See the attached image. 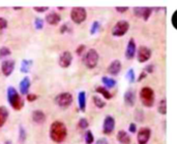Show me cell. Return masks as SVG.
<instances>
[{
  "mask_svg": "<svg viewBox=\"0 0 177 144\" xmlns=\"http://www.w3.org/2000/svg\"><path fill=\"white\" fill-rule=\"evenodd\" d=\"M15 10H22V7H14Z\"/></svg>",
  "mask_w": 177,
  "mask_h": 144,
  "instance_id": "obj_46",
  "label": "cell"
},
{
  "mask_svg": "<svg viewBox=\"0 0 177 144\" xmlns=\"http://www.w3.org/2000/svg\"><path fill=\"white\" fill-rule=\"evenodd\" d=\"M7 21L4 18H0V32L3 31L4 29L7 28Z\"/></svg>",
  "mask_w": 177,
  "mask_h": 144,
  "instance_id": "obj_34",
  "label": "cell"
},
{
  "mask_svg": "<svg viewBox=\"0 0 177 144\" xmlns=\"http://www.w3.org/2000/svg\"><path fill=\"white\" fill-rule=\"evenodd\" d=\"M116 10L118 11V13H120V14H124L125 13V11H128L129 10V7H121V6H117L116 7Z\"/></svg>",
  "mask_w": 177,
  "mask_h": 144,
  "instance_id": "obj_41",
  "label": "cell"
},
{
  "mask_svg": "<svg viewBox=\"0 0 177 144\" xmlns=\"http://www.w3.org/2000/svg\"><path fill=\"white\" fill-rule=\"evenodd\" d=\"M121 70V63L119 60H114L108 67V73L111 75H117Z\"/></svg>",
  "mask_w": 177,
  "mask_h": 144,
  "instance_id": "obj_13",
  "label": "cell"
},
{
  "mask_svg": "<svg viewBox=\"0 0 177 144\" xmlns=\"http://www.w3.org/2000/svg\"><path fill=\"white\" fill-rule=\"evenodd\" d=\"M8 117V110L5 106H0V128L5 125Z\"/></svg>",
  "mask_w": 177,
  "mask_h": 144,
  "instance_id": "obj_21",
  "label": "cell"
},
{
  "mask_svg": "<svg viewBox=\"0 0 177 144\" xmlns=\"http://www.w3.org/2000/svg\"><path fill=\"white\" fill-rule=\"evenodd\" d=\"M94 141V137H93V134L91 131H87L86 134H85V142L86 144H92Z\"/></svg>",
  "mask_w": 177,
  "mask_h": 144,
  "instance_id": "obj_27",
  "label": "cell"
},
{
  "mask_svg": "<svg viewBox=\"0 0 177 144\" xmlns=\"http://www.w3.org/2000/svg\"><path fill=\"white\" fill-rule=\"evenodd\" d=\"M67 28H69V25L67 24H64L61 26V28H60V33H65V32L67 31Z\"/></svg>",
  "mask_w": 177,
  "mask_h": 144,
  "instance_id": "obj_43",
  "label": "cell"
},
{
  "mask_svg": "<svg viewBox=\"0 0 177 144\" xmlns=\"http://www.w3.org/2000/svg\"><path fill=\"white\" fill-rule=\"evenodd\" d=\"M33 10L35 11H37V13H45V11H47L49 10V7L47 6H42V7H38V6H34Z\"/></svg>",
  "mask_w": 177,
  "mask_h": 144,
  "instance_id": "obj_37",
  "label": "cell"
},
{
  "mask_svg": "<svg viewBox=\"0 0 177 144\" xmlns=\"http://www.w3.org/2000/svg\"><path fill=\"white\" fill-rule=\"evenodd\" d=\"M129 131H131L132 133H136L137 129H136V125H135V123H131V125H129Z\"/></svg>",
  "mask_w": 177,
  "mask_h": 144,
  "instance_id": "obj_44",
  "label": "cell"
},
{
  "mask_svg": "<svg viewBox=\"0 0 177 144\" xmlns=\"http://www.w3.org/2000/svg\"><path fill=\"white\" fill-rule=\"evenodd\" d=\"M78 126L79 128L82 129V130H85V129H87L89 127V123H88V120L86 119H80L78 123Z\"/></svg>",
  "mask_w": 177,
  "mask_h": 144,
  "instance_id": "obj_30",
  "label": "cell"
},
{
  "mask_svg": "<svg viewBox=\"0 0 177 144\" xmlns=\"http://www.w3.org/2000/svg\"><path fill=\"white\" fill-rule=\"evenodd\" d=\"M32 120L36 123H44L46 122V114L42 110H34L32 112Z\"/></svg>",
  "mask_w": 177,
  "mask_h": 144,
  "instance_id": "obj_17",
  "label": "cell"
},
{
  "mask_svg": "<svg viewBox=\"0 0 177 144\" xmlns=\"http://www.w3.org/2000/svg\"><path fill=\"white\" fill-rule=\"evenodd\" d=\"M26 97H27V101H29V102L35 101V100L37 99V96L35 95V94H27Z\"/></svg>",
  "mask_w": 177,
  "mask_h": 144,
  "instance_id": "obj_38",
  "label": "cell"
},
{
  "mask_svg": "<svg viewBox=\"0 0 177 144\" xmlns=\"http://www.w3.org/2000/svg\"><path fill=\"white\" fill-rule=\"evenodd\" d=\"M84 49H85V45H79V48L76 49L77 55H82V54H83V52H84Z\"/></svg>",
  "mask_w": 177,
  "mask_h": 144,
  "instance_id": "obj_39",
  "label": "cell"
},
{
  "mask_svg": "<svg viewBox=\"0 0 177 144\" xmlns=\"http://www.w3.org/2000/svg\"><path fill=\"white\" fill-rule=\"evenodd\" d=\"M114 128H115L114 117L111 115L106 116V119L104 120V125H103V132H104L106 135H109L114 131Z\"/></svg>",
  "mask_w": 177,
  "mask_h": 144,
  "instance_id": "obj_10",
  "label": "cell"
},
{
  "mask_svg": "<svg viewBox=\"0 0 177 144\" xmlns=\"http://www.w3.org/2000/svg\"><path fill=\"white\" fill-rule=\"evenodd\" d=\"M87 18V11L84 7H74L70 10V19L75 24H81Z\"/></svg>",
  "mask_w": 177,
  "mask_h": 144,
  "instance_id": "obj_5",
  "label": "cell"
},
{
  "mask_svg": "<svg viewBox=\"0 0 177 144\" xmlns=\"http://www.w3.org/2000/svg\"><path fill=\"white\" fill-rule=\"evenodd\" d=\"M140 99L144 106L151 107L154 103V92L151 88L144 87L140 92Z\"/></svg>",
  "mask_w": 177,
  "mask_h": 144,
  "instance_id": "obj_4",
  "label": "cell"
},
{
  "mask_svg": "<svg viewBox=\"0 0 177 144\" xmlns=\"http://www.w3.org/2000/svg\"><path fill=\"white\" fill-rule=\"evenodd\" d=\"M99 53H97L94 49H88L87 53L84 56L83 63L88 69H93V68H95L97 63H99Z\"/></svg>",
  "mask_w": 177,
  "mask_h": 144,
  "instance_id": "obj_3",
  "label": "cell"
},
{
  "mask_svg": "<svg viewBox=\"0 0 177 144\" xmlns=\"http://www.w3.org/2000/svg\"><path fill=\"white\" fill-rule=\"evenodd\" d=\"M26 140V131L23 127H20L19 129V141L21 143L25 142Z\"/></svg>",
  "mask_w": 177,
  "mask_h": 144,
  "instance_id": "obj_28",
  "label": "cell"
},
{
  "mask_svg": "<svg viewBox=\"0 0 177 144\" xmlns=\"http://www.w3.org/2000/svg\"><path fill=\"white\" fill-rule=\"evenodd\" d=\"M151 136V131L149 128H142L140 129L137 135L138 144H146L148 142L149 138Z\"/></svg>",
  "mask_w": 177,
  "mask_h": 144,
  "instance_id": "obj_9",
  "label": "cell"
},
{
  "mask_svg": "<svg viewBox=\"0 0 177 144\" xmlns=\"http://www.w3.org/2000/svg\"><path fill=\"white\" fill-rule=\"evenodd\" d=\"M135 101H136V94L133 90H129L126 91L124 94V102L126 105L129 106H134L135 105Z\"/></svg>",
  "mask_w": 177,
  "mask_h": 144,
  "instance_id": "obj_18",
  "label": "cell"
},
{
  "mask_svg": "<svg viewBox=\"0 0 177 144\" xmlns=\"http://www.w3.org/2000/svg\"><path fill=\"white\" fill-rule=\"evenodd\" d=\"M73 96L70 93H61L55 97V103L61 108H67L73 103Z\"/></svg>",
  "mask_w": 177,
  "mask_h": 144,
  "instance_id": "obj_6",
  "label": "cell"
},
{
  "mask_svg": "<svg viewBox=\"0 0 177 144\" xmlns=\"http://www.w3.org/2000/svg\"><path fill=\"white\" fill-rule=\"evenodd\" d=\"M99 29V23L95 21V22L92 23V26H91V29H90V34H95Z\"/></svg>",
  "mask_w": 177,
  "mask_h": 144,
  "instance_id": "obj_33",
  "label": "cell"
},
{
  "mask_svg": "<svg viewBox=\"0 0 177 144\" xmlns=\"http://www.w3.org/2000/svg\"><path fill=\"white\" fill-rule=\"evenodd\" d=\"M138 61L140 63H145L151 57V51L146 46H140L138 49Z\"/></svg>",
  "mask_w": 177,
  "mask_h": 144,
  "instance_id": "obj_11",
  "label": "cell"
},
{
  "mask_svg": "<svg viewBox=\"0 0 177 144\" xmlns=\"http://www.w3.org/2000/svg\"><path fill=\"white\" fill-rule=\"evenodd\" d=\"M152 13V8H150V7H145V11H144V14H143V19L147 21L149 19V17H150V14H151Z\"/></svg>",
  "mask_w": 177,
  "mask_h": 144,
  "instance_id": "obj_36",
  "label": "cell"
},
{
  "mask_svg": "<svg viewBox=\"0 0 177 144\" xmlns=\"http://www.w3.org/2000/svg\"><path fill=\"white\" fill-rule=\"evenodd\" d=\"M92 100H93L94 105H95L97 108H104L106 106V103L104 102V100H102L99 96H93Z\"/></svg>",
  "mask_w": 177,
  "mask_h": 144,
  "instance_id": "obj_25",
  "label": "cell"
},
{
  "mask_svg": "<svg viewBox=\"0 0 177 144\" xmlns=\"http://www.w3.org/2000/svg\"><path fill=\"white\" fill-rule=\"evenodd\" d=\"M172 24L173 26L177 29V10L175 11V14H173V17H172Z\"/></svg>",
  "mask_w": 177,
  "mask_h": 144,
  "instance_id": "obj_40",
  "label": "cell"
},
{
  "mask_svg": "<svg viewBox=\"0 0 177 144\" xmlns=\"http://www.w3.org/2000/svg\"><path fill=\"white\" fill-rule=\"evenodd\" d=\"M30 86H31V81L29 77H24L21 80L19 84V89H20V93L22 94V95H27L28 92H29V89H30Z\"/></svg>",
  "mask_w": 177,
  "mask_h": 144,
  "instance_id": "obj_14",
  "label": "cell"
},
{
  "mask_svg": "<svg viewBox=\"0 0 177 144\" xmlns=\"http://www.w3.org/2000/svg\"><path fill=\"white\" fill-rule=\"evenodd\" d=\"M146 70H147V71H148V72H152V70H153V67H152V65H149V66H147Z\"/></svg>",
  "mask_w": 177,
  "mask_h": 144,
  "instance_id": "obj_45",
  "label": "cell"
},
{
  "mask_svg": "<svg viewBox=\"0 0 177 144\" xmlns=\"http://www.w3.org/2000/svg\"><path fill=\"white\" fill-rule=\"evenodd\" d=\"M32 64H33V62L31 60H23L22 63H21V72L23 73H27L29 72V70H30Z\"/></svg>",
  "mask_w": 177,
  "mask_h": 144,
  "instance_id": "obj_23",
  "label": "cell"
},
{
  "mask_svg": "<svg viewBox=\"0 0 177 144\" xmlns=\"http://www.w3.org/2000/svg\"><path fill=\"white\" fill-rule=\"evenodd\" d=\"M34 27L36 30H42L44 27V21L40 18H36L34 21Z\"/></svg>",
  "mask_w": 177,
  "mask_h": 144,
  "instance_id": "obj_31",
  "label": "cell"
},
{
  "mask_svg": "<svg viewBox=\"0 0 177 144\" xmlns=\"http://www.w3.org/2000/svg\"><path fill=\"white\" fill-rule=\"evenodd\" d=\"M95 144H109V142L106 138H101V139H99L96 141Z\"/></svg>",
  "mask_w": 177,
  "mask_h": 144,
  "instance_id": "obj_42",
  "label": "cell"
},
{
  "mask_svg": "<svg viewBox=\"0 0 177 144\" xmlns=\"http://www.w3.org/2000/svg\"><path fill=\"white\" fill-rule=\"evenodd\" d=\"M136 43H135V40L133 39H129V43H128V46H126V51H125V57L126 59H133L135 57L136 55Z\"/></svg>",
  "mask_w": 177,
  "mask_h": 144,
  "instance_id": "obj_15",
  "label": "cell"
},
{
  "mask_svg": "<svg viewBox=\"0 0 177 144\" xmlns=\"http://www.w3.org/2000/svg\"><path fill=\"white\" fill-rule=\"evenodd\" d=\"M61 21V17L60 14H57V13H50L46 16V22L48 23L49 25H52V26H55L57 25L59 22Z\"/></svg>",
  "mask_w": 177,
  "mask_h": 144,
  "instance_id": "obj_16",
  "label": "cell"
},
{
  "mask_svg": "<svg viewBox=\"0 0 177 144\" xmlns=\"http://www.w3.org/2000/svg\"><path fill=\"white\" fill-rule=\"evenodd\" d=\"M102 81L103 84H104V86L106 87V89H112V88H114L115 84H116L115 79L107 77V76H104V77L102 78Z\"/></svg>",
  "mask_w": 177,
  "mask_h": 144,
  "instance_id": "obj_22",
  "label": "cell"
},
{
  "mask_svg": "<svg viewBox=\"0 0 177 144\" xmlns=\"http://www.w3.org/2000/svg\"><path fill=\"white\" fill-rule=\"evenodd\" d=\"M72 61H73L72 53L69 52V51H65V52L61 53L60 56H59L58 64L60 65V67H62V68H67V67L70 66Z\"/></svg>",
  "mask_w": 177,
  "mask_h": 144,
  "instance_id": "obj_8",
  "label": "cell"
},
{
  "mask_svg": "<svg viewBox=\"0 0 177 144\" xmlns=\"http://www.w3.org/2000/svg\"><path fill=\"white\" fill-rule=\"evenodd\" d=\"M158 112L161 114H166L167 113V102L166 100H162L158 104Z\"/></svg>",
  "mask_w": 177,
  "mask_h": 144,
  "instance_id": "obj_26",
  "label": "cell"
},
{
  "mask_svg": "<svg viewBox=\"0 0 177 144\" xmlns=\"http://www.w3.org/2000/svg\"><path fill=\"white\" fill-rule=\"evenodd\" d=\"M144 11H145V7H135L134 8L135 16H137V17H139V18H142L143 17Z\"/></svg>",
  "mask_w": 177,
  "mask_h": 144,
  "instance_id": "obj_32",
  "label": "cell"
},
{
  "mask_svg": "<svg viewBox=\"0 0 177 144\" xmlns=\"http://www.w3.org/2000/svg\"><path fill=\"white\" fill-rule=\"evenodd\" d=\"M96 93H99V94H101V95H103L104 96V98H106V99H111L112 98V95L110 94V92L106 89V88H104V87H99V88H96Z\"/></svg>",
  "mask_w": 177,
  "mask_h": 144,
  "instance_id": "obj_24",
  "label": "cell"
},
{
  "mask_svg": "<svg viewBox=\"0 0 177 144\" xmlns=\"http://www.w3.org/2000/svg\"><path fill=\"white\" fill-rule=\"evenodd\" d=\"M129 25L126 21L124 20L118 21L116 24L114 25L113 29H112V35L116 37L123 36V35L129 31Z\"/></svg>",
  "mask_w": 177,
  "mask_h": 144,
  "instance_id": "obj_7",
  "label": "cell"
},
{
  "mask_svg": "<svg viewBox=\"0 0 177 144\" xmlns=\"http://www.w3.org/2000/svg\"><path fill=\"white\" fill-rule=\"evenodd\" d=\"M67 136V129L62 122L56 120L50 128V137L56 143H61L65 140Z\"/></svg>",
  "mask_w": 177,
  "mask_h": 144,
  "instance_id": "obj_1",
  "label": "cell"
},
{
  "mask_svg": "<svg viewBox=\"0 0 177 144\" xmlns=\"http://www.w3.org/2000/svg\"><path fill=\"white\" fill-rule=\"evenodd\" d=\"M126 77H128V79H129V82H134V81H135V78H136L134 70H133V69H129V72H128V74H126Z\"/></svg>",
  "mask_w": 177,
  "mask_h": 144,
  "instance_id": "obj_35",
  "label": "cell"
},
{
  "mask_svg": "<svg viewBox=\"0 0 177 144\" xmlns=\"http://www.w3.org/2000/svg\"><path fill=\"white\" fill-rule=\"evenodd\" d=\"M7 101L15 110H21L24 106V101L14 87H8L7 89Z\"/></svg>",
  "mask_w": 177,
  "mask_h": 144,
  "instance_id": "obj_2",
  "label": "cell"
},
{
  "mask_svg": "<svg viewBox=\"0 0 177 144\" xmlns=\"http://www.w3.org/2000/svg\"><path fill=\"white\" fill-rule=\"evenodd\" d=\"M15 69V61L14 60H5L1 64V72L4 76H10L14 72Z\"/></svg>",
  "mask_w": 177,
  "mask_h": 144,
  "instance_id": "obj_12",
  "label": "cell"
},
{
  "mask_svg": "<svg viewBox=\"0 0 177 144\" xmlns=\"http://www.w3.org/2000/svg\"><path fill=\"white\" fill-rule=\"evenodd\" d=\"M11 49L6 48V46H2L0 48V58H4V57H7V56L11 55Z\"/></svg>",
  "mask_w": 177,
  "mask_h": 144,
  "instance_id": "obj_29",
  "label": "cell"
},
{
  "mask_svg": "<svg viewBox=\"0 0 177 144\" xmlns=\"http://www.w3.org/2000/svg\"><path fill=\"white\" fill-rule=\"evenodd\" d=\"M117 140L121 144H129L131 143V136L125 131H119L117 133Z\"/></svg>",
  "mask_w": 177,
  "mask_h": 144,
  "instance_id": "obj_19",
  "label": "cell"
},
{
  "mask_svg": "<svg viewBox=\"0 0 177 144\" xmlns=\"http://www.w3.org/2000/svg\"><path fill=\"white\" fill-rule=\"evenodd\" d=\"M78 104L79 108L81 111H85L86 109V93L85 92H80L78 95Z\"/></svg>",
  "mask_w": 177,
  "mask_h": 144,
  "instance_id": "obj_20",
  "label": "cell"
}]
</instances>
